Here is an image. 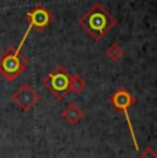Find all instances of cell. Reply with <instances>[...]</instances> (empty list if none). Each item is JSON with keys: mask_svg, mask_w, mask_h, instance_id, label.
<instances>
[{"mask_svg": "<svg viewBox=\"0 0 157 158\" xmlns=\"http://www.w3.org/2000/svg\"><path fill=\"white\" fill-rule=\"evenodd\" d=\"M81 26L94 41H99L116 26L117 21L102 3H95L77 18Z\"/></svg>", "mask_w": 157, "mask_h": 158, "instance_id": "1", "label": "cell"}, {"mask_svg": "<svg viewBox=\"0 0 157 158\" xmlns=\"http://www.w3.org/2000/svg\"><path fill=\"white\" fill-rule=\"evenodd\" d=\"M28 65V58L22 55L19 50L10 47L0 55V76L7 81H14L26 70Z\"/></svg>", "mask_w": 157, "mask_h": 158, "instance_id": "2", "label": "cell"}, {"mask_svg": "<svg viewBox=\"0 0 157 158\" xmlns=\"http://www.w3.org/2000/svg\"><path fill=\"white\" fill-rule=\"evenodd\" d=\"M70 83H72V73L62 65L54 68L44 77L43 87L57 99H63L66 95L70 94Z\"/></svg>", "mask_w": 157, "mask_h": 158, "instance_id": "3", "label": "cell"}, {"mask_svg": "<svg viewBox=\"0 0 157 158\" xmlns=\"http://www.w3.org/2000/svg\"><path fill=\"white\" fill-rule=\"evenodd\" d=\"M25 18H26V21H28V28H26L22 39H21V41H19V44H18V47H17V50H19V51L22 50L23 43H25V40L28 39L29 33H31L32 30L43 32V30L47 29L48 26L51 25V22L54 21L53 13H51L44 4H41V3H39V4H36L33 8H31V10L25 14Z\"/></svg>", "mask_w": 157, "mask_h": 158, "instance_id": "4", "label": "cell"}, {"mask_svg": "<svg viewBox=\"0 0 157 158\" xmlns=\"http://www.w3.org/2000/svg\"><path fill=\"white\" fill-rule=\"evenodd\" d=\"M134 103H135V96L132 95L127 88H119V89L114 91L113 95L110 96V105L125 117L127 125H128L132 142H134V147H135V150H139V144H138L137 136H135V129H134V127H132L131 118H129V109L134 106Z\"/></svg>", "mask_w": 157, "mask_h": 158, "instance_id": "5", "label": "cell"}, {"mask_svg": "<svg viewBox=\"0 0 157 158\" xmlns=\"http://www.w3.org/2000/svg\"><path fill=\"white\" fill-rule=\"evenodd\" d=\"M11 101H13L14 105H17L21 110L26 113V111L32 110L36 103H39L41 101V96L31 84L25 83V84H21V85L11 94Z\"/></svg>", "mask_w": 157, "mask_h": 158, "instance_id": "6", "label": "cell"}, {"mask_svg": "<svg viewBox=\"0 0 157 158\" xmlns=\"http://www.w3.org/2000/svg\"><path fill=\"white\" fill-rule=\"evenodd\" d=\"M62 118L66 123L72 124V125H76L81 120L84 118V111L77 103H69L66 106V109L62 111Z\"/></svg>", "mask_w": 157, "mask_h": 158, "instance_id": "7", "label": "cell"}, {"mask_svg": "<svg viewBox=\"0 0 157 158\" xmlns=\"http://www.w3.org/2000/svg\"><path fill=\"white\" fill-rule=\"evenodd\" d=\"M124 55V51H123L121 45L119 43H112L106 50V56L109 58L112 62H119L120 59Z\"/></svg>", "mask_w": 157, "mask_h": 158, "instance_id": "8", "label": "cell"}, {"mask_svg": "<svg viewBox=\"0 0 157 158\" xmlns=\"http://www.w3.org/2000/svg\"><path fill=\"white\" fill-rule=\"evenodd\" d=\"M86 89V81L80 74H72V83H70V94L78 95Z\"/></svg>", "mask_w": 157, "mask_h": 158, "instance_id": "9", "label": "cell"}, {"mask_svg": "<svg viewBox=\"0 0 157 158\" xmlns=\"http://www.w3.org/2000/svg\"><path fill=\"white\" fill-rule=\"evenodd\" d=\"M135 158H157V153L152 146H147V147H145Z\"/></svg>", "mask_w": 157, "mask_h": 158, "instance_id": "10", "label": "cell"}]
</instances>
